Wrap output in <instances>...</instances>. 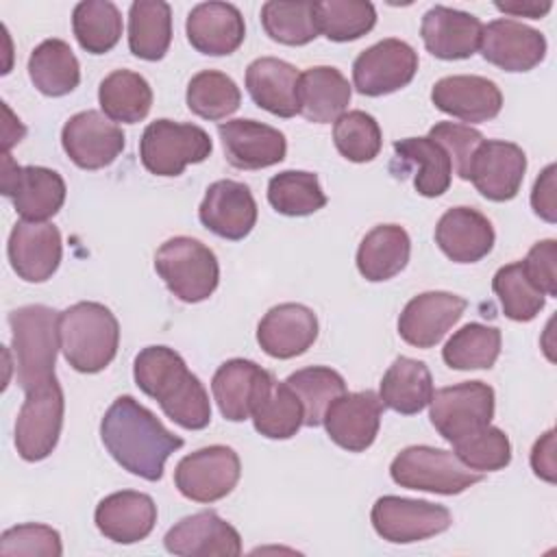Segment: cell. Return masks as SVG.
<instances>
[{
  "instance_id": "cell-1",
  "label": "cell",
  "mask_w": 557,
  "mask_h": 557,
  "mask_svg": "<svg viewBox=\"0 0 557 557\" xmlns=\"http://www.w3.org/2000/svg\"><path fill=\"white\" fill-rule=\"evenodd\" d=\"M100 437L109 455L131 474L159 481L168 457L183 446V437L168 431L159 418L133 396H120L104 411Z\"/></svg>"
},
{
  "instance_id": "cell-2",
  "label": "cell",
  "mask_w": 557,
  "mask_h": 557,
  "mask_svg": "<svg viewBox=\"0 0 557 557\" xmlns=\"http://www.w3.org/2000/svg\"><path fill=\"white\" fill-rule=\"evenodd\" d=\"M133 376L137 387L154 398L174 424L187 431L209 426V394L176 350L168 346H146L135 357Z\"/></svg>"
},
{
  "instance_id": "cell-3",
  "label": "cell",
  "mask_w": 557,
  "mask_h": 557,
  "mask_svg": "<svg viewBox=\"0 0 557 557\" xmlns=\"http://www.w3.org/2000/svg\"><path fill=\"white\" fill-rule=\"evenodd\" d=\"M117 344L120 324L109 307L83 300L59 313V346L76 372L104 370L115 359Z\"/></svg>"
},
{
  "instance_id": "cell-4",
  "label": "cell",
  "mask_w": 557,
  "mask_h": 557,
  "mask_svg": "<svg viewBox=\"0 0 557 557\" xmlns=\"http://www.w3.org/2000/svg\"><path fill=\"white\" fill-rule=\"evenodd\" d=\"M15 352V379L26 392L50 383L59 346V311L46 305H26L9 313Z\"/></svg>"
},
{
  "instance_id": "cell-5",
  "label": "cell",
  "mask_w": 557,
  "mask_h": 557,
  "mask_svg": "<svg viewBox=\"0 0 557 557\" xmlns=\"http://www.w3.org/2000/svg\"><path fill=\"white\" fill-rule=\"evenodd\" d=\"M154 270L168 289L183 302L207 300L220 283L215 252L200 239L170 237L154 252Z\"/></svg>"
},
{
  "instance_id": "cell-6",
  "label": "cell",
  "mask_w": 557,
  "mask_h": 557,
  "mask_svg": "<svg viewBox=\"0 0 557 557\" xmlns=\"http://www.w3.org/2000/svg\"><path fill=\"white\" fill-rule=\"evenodd\" d=\"M392 481L407 490H422L433 494H461L474 483L483 481V472L463 466L453 450L435 446H407L392 466Z\"/></svg>"
},
{
  "instance_id": "cell-7",
  "label": "cell",
  "mask_w": 557,
  "mask_h": 557,
  "mask_svg": "<svg viewBox=\"0 0 557 557\" xmlns=\"http://www.w3.org/2000/svg\"><path fill=\"white\" fill-rule=\"evenodd\" d=\"M213 150L211 137L196 124L154 120L139 139V159L150 174L178 176L189 163H202Z\"/></svg>"
},
{
  "instance_id": "cell-8",
  "label": "cell",
  "mask_w": 557,
  "mask_h": 557,
  "mask_svg": "<svg viewBox=\"0 0 557 557\" xmlns=\"http://www.w3.org/2000/svg\"><path fill=\"white\" fill-rule=\"evenodd\" d=\"M63 411L65 400L57 379L26 392L15 420V448L24 461H41L57 448Z\"/></svg>"
},
{
  "instance_id": "cell-9",
  "label": "cell",
  "mask_w": 557,
  "mask_h": 557,
  "mask_svg": "<svg viewBox=\"0 0 557 557\" xmlns=\"http://www.w3.org/2000/svg\"><path fill=\"white\" fill-rule=\"evenodd\" d=\"M429 418L446 442H457L494 418V389L483 381H466L433 392Z\"/></svg>"
},
{
  "instance_id": "cell-10",
  "label": "cell",
  "mask_w": 557,
  "mask_h": 557,
  "mask_svg": "<svg viewBox=\"0 0 557 557\" xmlns=\"http://www.w3.org/2000/svg\"><path fill=\"white\" fill-rule=\"evenodd\" d=\"M242 474L239 457L233 448L213 444L185 455L174 470L176 490L196 503H215L233 492Z\"/></svg>"
},
{
  "instance_id": "cell-11",
  "label": "cell",
  "mask_w": 557,
  "mask_h": 557,
  "mask_svg": "<svg viewBox=\"0 0 557 557\" xmlns=\"http://www.w3.org/2000/svg\"><path fill=\"white\" fill-rule=\"evenodd\" d=\"M374 531L392 544H411L444 533L453 524V516L444 505L403 498L381 496L370 511Z\"/></svg>"
},
{
  "instance_id": "cell-12",
  "label": "cell",
  "mask_w": 557,
  "mask_h": 557,
  "mask_svg": "<svg viewBox=\"0 0 557 557\" xmlns=\"http://www.w3.org/2000/svg\"><path fill=\"white\" fill-rule=\"evenodd\" d=\"M2 194L13 200L22 220L46 222L65 202V181L41 165L20 168L9 152L2 154Z\"/></svg>"
},
{
  "instance_id": "cell-13",
  "label": "cell",
  "mask_w": 557,
  "mask_h": 557,
  "mask_svg": "<svg viewBox=\"0 0 557 557\" xmlns=\"http://www.w3.org/2000/svg\"><path fill=\"white\" fill-rule=\"evenodd\" d=\"M418 72V52L403 39L387 37L366 48L352 63L355 89L363 96H387L409 85Z\"/></svg>"
},
{
  "instance_id": "cell-14",
  "label": "cell",
  "mask_w": 557,
  "mask_h": 557,
  "mask_svg": "<svg viewBox=\"0 0 557 557\" xmlns=\"http://www.w3.org/2000/svg\"><path fill=\"white\" fill-rule=\"evenodd\" d=\"M61 146L74 165L100 170L111 165L124 150V133L100 111L87 109L63 124Z\"/></svg>"
},
{
  "instance_id": "cell-15",
  "label": "cell",
  "mask_w": 557,
  "mask_h": 557,
  "mask_svg": "<svg viewBox=\"0 0 557 557\" xmlns=\"http://www.w3.org/2000/svg\"><path fill=\"white\" fill-rule=\"evenodd\" d=\"M383 403L372 389L346 392L324 411L322 424L329 437L348 453H363L379 435Z\"/></svg>"
},
{
  "instance_id": "cell-16",
  "label": "cell",
  "mask_w": 557,
  "mask_h": 557,
  "mask_svg": "<svg viewBox=\"0 0 557 557\" xmlns=\"http://www.w3.org/2000/svg\"><path fill=\"white\" fill-rule=\"evenodd\" d=\"M7 255L13 272L26 283L48 281L63 255L61 233L50 222L20 220L9 235Z\"/></svg>"
},
{
  "instance_id": "cell-17",
  "label": "cell",
  "mask_w": 557,
  "mask_h": 557,
  "mask_svg": "<svg viewBox=\"0 0 557 557\" xmlns=\"http://www.w3.org/2000/svg\"><path fill=\"white\" fill-rule=\"evenodd\" d=\"M527 172V154L518 144L485 139L474 152L470 181L476 191L494 202H507L518 196Z\"/></svg>"
},
{
  "instance_id": "cell-18",
  "label": "cell",
  "mask_w": 557,
  "mask_h": 557,
  "mask_svg": "<svg viewBox=\"0 0 557 557\" xmlns=\"http://www.w3.org/2000/svg\"><path fill=\"white\" fill-rule=\"evenodd\" d=\"M466 307L468 302L450 292L418 294L398 318V335L416 348H433L459 322Z\"/></svg>"
},
{
  "instance_id": "cell-19",
  "label": "cell",
  "mask_w": 557,
  "mask_h": 557,
  "mask_svg": "<svg viewBox=\"0 0 557 557\" xmlns=\"http://www.w3.org/2000/svg\"><path fill=\"white\" fill-rule=\"evenodd\" d=\"M481 54L505 72H529L546 57V39L540 30L516 20H492L481 33Z\"/></svg>"
},
{
  "instance_id": "cell-20",
  "label": "cell",
  "mask_w": 557,
  "mask_h": 557,
  "mask_svg": "<svg viewBox=\"0 0 557 557\" xmlns=\"http://www.w3.org/2000/svg\"><path fill=\"white\" fill-rule=\"evenodd\" d=\"M165 550L181 557H237L242 537L215 511H198L178 520L163 537Z\"/></svg>"
},
{
  "instance_id": "cell-21",
  "label": "cell",
  "mask_w": 557,
  "mask_h": 557,
  "mask_svg": "<svg viewBox=\"0 0 557 557\" xmlns=\"http://www.w3.org/2000/svg\"><path fill=\"white\" fill-rule=\"evenodd\" d=\"M198 218L205 228L222 239H244L257 224V202L248 185L231 178L215 181L198 207Z\"/></svg>"
},
{
  "instance_id": "cell-22",
  "label": "cell",
  "mask_w": 557,
  "mask_h": 557,
  "mask_svg": "<svg viewBox=\"0 0 557 557\" xmlns=\"http://www.w3.org/2000/svg\"><path fill=\"white\" fill-rule=\"evenodd\" d=\"M226 161L237 170H261L285 159V135L257 120H228L218 126Z\"/></svg>"
},
{
  "instance_id": "cell-23",
  "label": "cell",
  "mask_w": 557,
  "mask_h": 557,
  "mask_svg": "<svg viewBox=\"0 0 557 557\" xmlns=\"http://www.w3.org/2000/svg\"><path fill=\"white\" fill-rule=\"evenodd\" d=\"M431 100L440 111L470 124L487 122L503 109V94L498 85L474 74L440 78L431 89Z\"/></svg>"
},
{
  "instance_id": "cell-24",
  "label": "cell",
  "mask_w": 557,
  "mask_h": 557,
  "mask_svg": "<svg viewBox=\"0 0 557 557\" xmlns=\"http://www.w3.org/2000/svg\"><path fill=\"white\" fill-rule=\"evenodd\" d=\"M318 337V318L313 309L300 302H281L272 307L257 326V342L274 359H292L311 348Z\"/></svg>"
},
{
  "instance_id": "cell-25",
  "label": "cell",
  "mask_w": 557,
  "mask_h": 557,
  "mask_svg": "<svg viewBox=\"0 0 557 557\" xmlns=\"http://www.w3.org/2000/svg\"><path fill=\"white\" fill-rule=\"evenodd\" d=\"M483 24L472 13L435 4L420 24L424 48L444 61H459L472 57L481 46Z\"/></svg>"
},
{
  "instance_id": "cell-26",
  "label": "cell",
  "mask_w": 557,
  "mask_h": 557,
  "mask_svg": "<svg viewBox=\"0 0 557 557\" xmlns=\"http://www.w3.org/2000/svg\"><path fill=\"white\" fill-rule=\"evenodd\" d=\"M185 33L191 48L200 54L224 57L242 46L246 24L239 9L231 2H200L189 11Z\"/></svg>"
},
{
  "instance_id": "cell-27",
  "label": "cell",
  "mask_w": 557,
  "mask_h": 557,
  "mask_svg": "<svg viewBox=\"0 0 557 557\" xmlns=\"http://www.w3.org/2000/svg\"><path fill=\"white\" fill-rule=\"evenodd\" d=\"M94 520L104 537L117 544H135L152 533L157 522V505L144 492L122 490L104 496L98 503Z\"/></svg>"
},
{
  "instance_id": "cell-28",
  "label": "cell",
  "mask_w": 557,
  "mask_h": 557,
  "mask_svg": "<svg viewBox=\"0 0 557 557\" xmlns=\"http://www.w3.org/2000/svg\"><path fill=\"white\" fill-rule=\"evenodd\" d=\"M492 222L472 207L448 209L435 226V244L455 263H476L494 248Z\"/></svg>"
},
{
  "instance_id": "cell-29",
  "label": "cell",
  "mask_w": 557,
  "mask_h": 557,
  "mask_svg": "<svg viewBox=\"0 0 557 557\" xmlns=\"http://www.w3.org/2000/svg\"><path fill=\"white\" fill-rule=\"evenodd\" d=\"M270 379L272 372L263 370L250 359L224 361L211 379V392L220 413L231 422L250 418V411Z\"/></svg>"
},
{
  "instance_id": "cell-30",
  "label": "cell",
  "mask_w": 557,
  "mask_h": 557,
  "mask_svg": "<svg viewBox=\"0 0 557 557\" xmlns=\"http://www.w3.org/2000/svg\"><path fill=\"white\" fill-rule=\"evenodd\" d=\"M298 78L300 72L276 57L255 59L246 67V89L252 102L278 117L298 113Z\"/></svg>"
},
{
  "instance_id": "cell-31",
  "label": "cell",
  "mask_w": 557,
  "mask_h": 557,
  "mask_svg": "<svg viewBox=\"0 0 557 557\" xmlns=\"http://www.w3.org/2000/svg\"><path fill=\"white\" fill-rule=\"evenodd\" d=\"M346 76L331 65H315L298 78V113L315 124L335 122L350 102Z\"/></svg>"
},
{
  "instance_id": "cell-32",
  "label": "cell",
  "mask_w": 557,
  "mask_h": 557,
  "mask_svg": "<svg viewBox=\"0 0 557 557\" xmlns=\"http://www.w3.org/2000/svg\"><path fill=\"white\" fill-rule=\"evenodd\" d=\"M411 239L398 224H379L359 244L357 270L366 281L381 283L405 270Z\"/></svg>"
},
{
  "instance_id": "cell-33",
  "label": "cell",
  "mask_w": 557,
  "mask_h": 557,
  "mask_svg": "<svg viewBox=\"0 0 557 557\" xmlns=\"http://www.w3.org/2000/svg\"><path fill=\"white\" fill-rule=\"evenodd\" d=\"M433 396V379L424 361L411 357H398L381 379L379 398L383 407L413 416L420 413Z\"/></svg>"
},
{
  "instance_id": "cell-34",
  "label": "cell",
  "mask_w": 557,
  "mask_h": 557,
  "mask_svg": "<svg viewBox=\"0 0 557 557\" xmlns=\"http://www.w3.org/2000/svg\"><path fill=\"white\" fill-rule=\"evenodd\" d=\"M172 44V9L163 0H135L128 9V48L137 59L159 61Z\"/></svg>"
},
{
  "instance_id": "cell-35",
  "label": "cell",
  "mask_w": 557,
  "mask_h": 557,
  "mask_svg": "<svg viewBox=\"0 0 557 557\" xmlns=\"http://www.w3.org/2000/svg\"><path fill=\"white\" fill-rule=\"evenodd\" d=\"M28 76L44 96H65L81 83V65L63 39L41 41L28 57Z\"/></svg>"
},
{
  "instance_id": "cell-36",
  "label": "cell",
  "mask_w": 557,
  "mask_h": 557,
  "mask_svg": "<svg viewBox=\"0 0 557 557\" xmlns=\"http://www.w3.org/2000/svg\"><path fill=\"white\" fill-rule=\"evenodd\" d=\"M394 152L400 161L416 168L413 187L424 198H435L448 191L453 163L446 150L431 137H407L394 141Z\"/></svg>"
},
{
  "instance_id": "cell-37",
  "label": "cell",
  "mask_w": 557,
  "mask_h": 557,
  "mask_svg": "<svg viewBox=\"0 0 557 557\" xmlns=\"http://www.w3.org/2000/svg\"><path fill=\"white\" fill-rule=\"evenodd\" d=\"M252 424L257 433L270 440H289L302 426V405L292 387L283 381L278 383L274 376L261 389L252 411Z\"/></svg>"
},
{
  "instance_id": "cell-38",
  "label": "cell",
  "mask_w": 557,
  "mask_h": 557,
  "mask_svg": "<svg viewBox=\"0 0 557 557\" xmlns=\"http://www.w3.org/2000/svg\"><path fill=\"white\" fill-rule=\"evenodd\" d=\"M98 102L104 115L113 122H141L152 107V89L148 81L131 70H115L102 78Z\"/></svg>"
},
{
  "instance_id": "cell-39",
  "label": "cell",
  "mask_w": 557,
  "mask_h": 557,
  "mask_svg": "<svg viewBox=\"0 0 557 557\" xmlns=\"http://www.w3.org/2000/svg\"><path fill=\"white\" fill-rule=\"evenodd\" d=\"M72 30L89 54H104L122 37L120 9L109 0H83L74 7Z\"/></svg>"
},
{
  "instance_id": "cell-40",
  "label": "cell",
  "mask_w": 557,
  "mask_h": 557,
  "mask_svg": "<svg viewBox=\"0 0 557 557\" xmlns=\"http://www.w3.org/2000/svg\"><path fill=\"white\" fill-rule=\"evenodd\" d=\"M500 331L481 322H470L453 333L442 348V357L453 370H490L500 355Z\"/></svg>"
},
{
  "instance_id": "cell-41",
  "label": "cell",
  "mask_w": 557,
  "mask_h": 557,
  "mask_svg": "<svg viewBox=\"0 0 557 557\" xmlns=\"http://www.w3.org/2000/svg\"><path fill=\"white\" fill-rule=\"evenodd\" d=\"M285 383L292 387V392L298 396L302 405L305 426L322 424V418L329 405L337 396L346 394L344 376L326 366H309V368L296 370L285 379Z\"/></svg>"
},
{
  "instance_id": "cell-42",
  "label": "cell",
  "mask_w": 557,
  "mask_h": 557,
  "mask_svg": "<svg viewBox=\"0 0 557 557\" xmlns=\"http://www.w3.org/2000/svg\"><path fill=\"white\" fill-rule=\"evenodd\" d=\"M268 200L274 211L289 218L311 215L326 205L318 174L305 170H285L270 178Z\"/></svg>"
},
{
  "instance_id": "cell-43",
  "label": "cell",
  "mask_w": 557,
  "mask_h": 557,
  "mask_svg": "<svg viewBox=\"0 0 557 557\" xmlns=\"http://www.w3.org/2000/svg\"><path fill=\"white\" fill-rule=\"evenodd\" d=\"M187 107L202 120H224L242 104V91L231 76L218 70H202L191 76L185 94Z\"/></svg>"
},
{
  "instance_id": "cell-44",
  "label": "cell",
  "mask_w": 557,
  "mask_h": 557,
  "mask_svg": "<svg viewBox=\"0 0 557 557\" xmlns=\"http://www.w3.org/2000/svg\"><path fill=\"white\" fill-rule=\"evenodd\" d=\"M261 24L272 41L305 46L318 37L315 2L270 0L261 7Z\"/></svg>"
},
{
  "instance_id": "cell-45",
  "label": "cell",
  "mask_w": 557,
  "mask_h": 557,
  "mask_svg": "<svg viewBox=\"0 0 557 557\" xmlns=\"http://www.w3.org/2000/svg\"><path fill=\"white\" fill-rule=\"evenodd\" d=\"M315 24L331 41H355L376 24V11L366 0H324L315 2Z\"/></svg>"
},
{
  "instance_id": "cell-46",
  "label": "cell",
  "mask_w": 557,
  "mask_h": 557,
  "mask_svg": "<svg viewBox=\"0 0 557 557\" xmlns=\"http://www.w3.org/2000/svg\"><path fill=\"white\" fill-rule=\"evenodd\" d=\"M492 289L498 296V302L505 315L513 322L533 320L546 302V296L529 281L522 261L507 263L498 268L492 278Z\"/></svg>"
},
{
  "instance_id": "cell-47",
  "label": "cell",
  "mask_w": 557,
  "mask_h": 557,
  "mask_svg": "<svg viewBox=\"0 0 557 557\" xmlns=\"http://www.w3.org/2000/svg\"><path fill=\"white\" fill-rule=\"evenodd\" d=\"M333 141L337 152L352 163H368L379 157L383 135L379 122L366 111H348L333 124Z\"/></svg>"
},
{
  "instance_id": "cell-48",
  "label": "cell",
  "mask_w": 557,
  "mask_h": 557,
  "mask_svg": "<svg viewBox=\"0 0 557 557\" xmlns=\"http://www.w3.org/2000/svg\"><path fill=\"white\" fill-rule=\"evenodd\" d=\"M453 453L463 466L476 472H496L507 468L511 461L509 437L492 424L453 442Z\"/></svg>"
},
{
  "instance_id": "cell-49",
  "label": "cell",
  "mask_w": 557,
  "mask_h": 557,
  "mask_svg": "<svg viewBox=\"0 0 557 557\" xmlns=\"http://www.w3.org/2000/svg\"><path fill=\"white\" fill-rule=\"evenodd\" d=\"M426 137H431L446 150L457 176L463 181H470V168H472L474 152L485 141L481 131L472 128L470 124L437 122L435 126H431Z\"/></svg>"
},
{
  "instance_id": "cell-50",
  "label": "cell",
  "mask_w": 557,
  "mask_h": 557,
  "mask_svg": "<svg viewBox=\"0 0 557 557\" xmlns=\"http://www.w3.org/2000/svg\"><path fill=\"white\" fill-rule=\"evenodd\" d=\"M63 553L61 535L48 524H17L2 533L0 537V555H41V557H59Z\"/></svg>"
},
{
  "instance_id": "cell-51",
  "label": "cell",
  "mask_w": 557,
  "mask_h": 557,
  "mask_svg": "<svg viewBox=\"0 0 557 557\" xmlns=\"http://www.w3.org/2000/svg\"><path fill=\"white\" fill-rule=\"evenodd\" d=\"M557 242L555 239H542L531 246L527 252V259L522 261V268L529 276V281L544 294V296H557Z\"/></svg>"
},
{
  "instance_id": "cell-52",
  "label": "cell",
  "mask_w": 557,
  "mask_h": 557,
  "mask_svg": "<svg viewBox=\"0 0 557 557\" xmlns=\"http://www.w3.org/2000/svg\"><path fill=\"white\" fill-rule=\"evenodd\" d=\"M555 163L546 165L542 174L535 178L533 191H531V207L535 215H540L546 222H557V202H555Z\"/></svg>"
},
{
  "instance_id": "cell-53",
  "label": "cell",
  "mask_w": 557,
  "mask_h": 557,
  "mask_svg": "<svg viewBox=\"0 0 557 557\" xmlns=\"http://www.w3.org/2000/svg\"><path fill=\"white\" fill-rule=\"evenodd\" d=\"M531 468L533 472L548 481L555 483V431H546L531 450Z\"/></svg>"
},
{
  "instance_id": "cell-54",
  "label": "cell",
  "mask_w": 557,
  "mask_h": 557,
  "mask_svg": "<svg viewBox=\"0 0 557 557\" xmlns=\"http://www.w3.org/2000/svg\"><path fill=\"white\" fill-rule=\"evenodd\" d=\"M494 7L507 15L540 20L553 9V2L550 0H505V2L498 0V2H494Z\"/></svg>"
}]
</instances>
